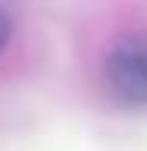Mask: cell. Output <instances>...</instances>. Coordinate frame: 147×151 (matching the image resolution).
<instances>
[{
  "mask_svg": "<svg viewBox=\"0 0 147 151\" xmlns=\"http://www.w3.org/2000/svg\"><path fill=\"white\" fill-rule=\"evenodd\" d=\"M6 42H10V16L0 10V52L6 48Z\"/></svg>",
  "mask_w": 147,
  "mask_h": 151,
  "instance_id": "7a4b0ae2",
  "label": "cell"
},
{
  "mask_svg": "<svg viewBox=\"0 0 147 151\" xmlns=\"http://www.w3.org/2000/svg\"><path fill=\"white\" fill-rule=\"evenodd\" d=\"M102 84L121 106H147V32L125 35L106 52Z\"/></svg>",
  "mask_w": 147,
  "mask_h": 151,
  "instance_id": "6da1fadb",
  "label": "cell"
}]
</instances>
